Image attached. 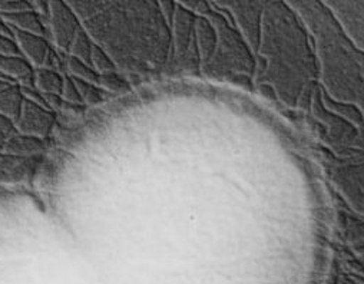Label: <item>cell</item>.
<instances>
[{
  "label": "cell",
  "instance_id": "cell-1",
  "mask_svg": "<svg viewBox=\"0 0 364 284\" xmlns=\"http://www.w3.org/2000/svg\"><path fill=\"white\" fill-rule=\"evenodd\" d=\"M94 43L121 73L161 68L169 52V25L156 2H68Z\"/></svg>",
  "mask_w": 364,
  "mask_h": 284
},
{
  "label": "cell",
  "instance_id": "cell-2",
  "mask_svg": "<svg viewBox=\"0 0 364 284\" xmlns=\"http://www.w3.org/2000/svg\"><path fill=\"white\" fill-rule=\"evenodd\" d=\"M80 26L82 25L77 15L68 2H60V0L49 2L48 32L59 51H69L70 43Z\"/></svg>",
  "mask_w": 364,
  "mask_h": 284
},
{
  "label": "cell",
  "instance_id": "cell-3",
  "mask_svg": "<svg viewBox=\"0 0 364 284\" xmlns=\"http://www.w3.org/2000/svg\"><path fill=\"white\" fill-rule=\"evenodd\" d=\"M56 124V114L45 107L23 98L19 117L15 120L18 134L45 140L52 134Z\"/></svg>",
  "mask_w": 364,
  "mask_h": 284
},
{
  "label": "cell",
  "instance_id": "cell-4",
  "mask_svg": "<svg viewBox=\"0 0 364 284\" xmlns=\"http://www.w3.org/2000/svg\"><path fill=\"white\" fill-rule=\"evenodd\" d=\"M12 33H14V41L16 43L19 55L33 69H41L48 66V62L53 51L50 49V45L46 38L26 33V32H19V31H12Z\"/></svg>",
  "mask_w": 364,
  "mask_h": 284
},
{
  "label": "cell",
  "instance_id": "cell-5",
  "mask_svg": "<svg viewBox=\"0 0 364 284\" xmlns=\"http://www.w3.org/2000/svg\"><path fill=\"white\" fill-rule=\"evenodd\" d=\"M23 104L22 85L0 75V114L16 120Z\"/></svg>",
  "mask_w": 364,
  "mask_h": 284
},
{
  "label": "cell",
  "instance_id": "cell-6",
  "mask_svg": "<svg viewBox=\"0 0 364 284\" xmlns=\"http://www.w3.org/2000/svg\"><path fill=\"white\" fill-rule=\"evenodd\" d=\"M0 75L22 86H33L35 69L19 55L0 53Z\"/></svg>",
  "mask_w": 364,
  "mask_h": 284
},
{
  "label": "cell",
  "instance_id": "cell-7",
  "mask_svg": "<svg viewBox=\"0 0 364 284\" xmlns=\"http://www.w3.org/2000/svg\"><path fill=\"white\" fill-rule=\"evenodd\" d=\"M46 149L45 140L15 134L2 148V154L19 158H33Z\"/></svg>",
  "mask_w": 364,
  "mask_h": 284
},
{
  "label": "cell",
  "instance_id": "cell-8",
  "mask_svg": "<svg viewBox=\"0 0 364 284\" xmlns=\"http://www.w3.org/2000/svg\"><path fill=\"white\" fill-rule=\"evenodd\" d=\"M0 19H2L12 31L26 32V33H32V35H38V36H43V38H46V35L49 33L45 22L41 19V16L33 9L21 12V14L0 16Z\"/></svg>",
  "mask_w": 364,
  "mask_h": 284
},
{
  "label": "cell",
  "instance_id": "cell-9",
  "mask_svg": "<svg viewBox=\"0 0 364 284\" xmlns=\"http://www.w3.org/2000/svg\"><path fill=\"white\" fill-rule=\"evenodd\" d=\"M33 86L43 95H59L63 86V75L52 68L35 69Z\"/></svg>",
  "mask_w": 364,
  "mask_h": 284
},
{
  "label": "cell",
  "instance_id": "cell-10",
  "mask_svg": "<svg viewBox=\"0 0 364 284\" xmlns=\"http://www.w3.org/2000/svg\"><path fill=\"white\" fill-rule=\"evenodd\" d=\"M95 43L94 41L90 39V36L87 35V32L83 29V26H80V29L76 32L70 48L68 51V55L72 58H76L87 65H90L92 62V52H94Z\"/></svg>",
  "mask_w": 364,
  "mask_h": 284
},
{
  "label": "cell",
  "instance_id": "cell-11",
  "mask_svg": "<svg viewBox=\"0 0 364 284\" xmlns=\"http://www.w3.org/2000/svg\"><path fill=\"white\" fill-rule=\"evenodd\" d=\"M66 69L70 73V76L75 79L85 80L94 85L100 83V75L95 72L92 66L69 55H66Z\"/></svg>",
  "mask_w": 364,
  "mask_h": 284
},
{
  "label": "cell",
  "instance_id": "cell-12",
  "mask_svg": "<svg viewBox=\"0 0 364 284\" xmlns=\"http://www.w3.org/2000/svg\"><path fill=\"white\" fill-rule=\"evenodd\" d=\"M75 82L83 104L89 107H95V105H100L102 101H105V90H102L98 85L79 80V79H75Z\"/></svg>",
  "mask_w": 364,
  "mask_h": 284
},
{
  "label": "cell",
  "instance_id": "cell-13",
  "mask_svg": "<svg viewBox=\"0 0 364 284\" xmlns=\"http://www.w3.org/2000/svg\"><path fill=\"white\" fill-rule=\"evenodd\" d=\"M98 86L109 93H125L127 90L131 89L129 82L125 79V75L121 72H114L108 75H101L100 76V83Z\"/></svg>",
  "mask_w": 364,
  "mask_h": 284
},
{
  "label": "cell",
  "instance_id": "cell-14",
  "mask_svg": "<svg viewBox=\"0 0 364 284\" xmlns=\"http://www.w3.org/2000/svg\"><path fill=\"white\" fill-rule=\"evenodd\" d=\"M90 66L95 69V72L100 76L118 72L114 61L101 48H98L97 45H95L94 52H92V62H90Z\"/></svg>",
  "mask_w": 364,
  "mask_h": 284
},
{
  "label": "cell",
  "instance_id": "cell-15",
  "mask_svg": "<svg viewBox=\"0 0 364 284\" xmlns=\"http://www.w3.org/2000/svg\"><path fill=\"white\" fill-rule=\"evenodd\" d=\"M60 98H62L63 104H69V105L83 104L82 98H80V93L77 90V86H76V82L70 75L63 76V86H62V92H60Z\"/></svg>",
  "mask_w": 364,
  "mask_h": 284
},
{
  "label": "cell",
  "instance_id": "cell-16",
  "mask_svg": "<svg viewBox=\"0 0 364 284\" xmlns=\"http://www.w3.org/2000/svg\"><path fill=\"white\" fill-rule=\"evenodd\" d=\"M32 9V2H25V0H0V16L21 14Z\"/></svg>",
  "mask_w": 364,
  "mask_h": 284
},
{
  "label": "cell",
  "instance_id": "cell-17",
  "mask_svg": "<svg viewBox=\"0 0 364 284\" xmlns=\"http://www.w3.org/2000/svg\"><path fill=\"white\" fill-rule=\"evenodd\" d=\"M18 134L16 127H15V121L8 118L6 115L0 114V152H2L4 145L15 135Z\"/></svg>",
  "mask_w": 364,
  "mask_h": 284
},
{
  "label": "cell",
  "instance_id": "cell-18",
  "mask_svg": "<svg viewBox=\"0 0 364 284\" xmlns=\"http://www.w3.org/2000/svg\"><path fill=\"white\" fill-rule=\"evenodd\" d=\"M0 53L5 55H19V51L16 48V43L14 39L6 38V36H0ZM21 56V55H19Z\"/></svg>",
  "mask_w": 364,
  "mask_h": 284
},
{
  "label": "cell",
  "instance_id": "cell-19",
  "mask_svg": "<svg viewBox=\"0 0 364 284\" xmlns=\"http://www.w3.org/2000/svg\"><path fill=\"white\" fill-rule=\"evenodd\" d=\"M33 11L41 16V19L45 22L48 28V21H49V2H39V0H35L32 2Z\"/></svg>",
  "mask_w": 364,
  "mask_h": 284
},
{
  "label": "cell",
  "instance_id": "cell-20",
  "mask_svg": "<svg viewBox=\"0 0 364 284\" xmlns=\"http://www.w3.org/2000/svg\"><path fill=\"white\" fill-rule=\"evenodd\" d=\"M0 157H2V152H0Z\"/></svg>",
  "mask_w": 364,
  "mask_h": 284
}]
</instances>
